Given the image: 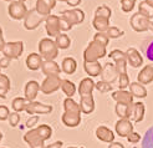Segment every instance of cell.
Returning a JSON list of instances; mask_svg holds the SVG:
<instances>
[{
  "instance_id": "6da1fadb",
  "label": "cell",
  "mask_w": 153,
  "mask_h": 148,
  "mask_svg": "<svg viewBox=\"0 0 153 148\" xmlns=\"http://www.w3.org/2000/svg\"><path fill=\"white\" fill-rule=\"evenodd\" d=\"M52 136V128L49 124H40L24 135V141L30 148H45V141Z\"/></svg>"
},
{
  "instance_id": "7a4b0ae2",
  "label": "cell",
  "mask_w": 153,
  "mask_h": 148,
  "mask_svg": "<svg viewBox=\"0 0 153 148\" xmlns=\"http://www.w3.org/2000/svg\"><path fill=\"white\" fill-rule=\"evenodd\" d=\"M64 110H65V113L61 117L62 123L66 127H70V128L77 127L81 123V113H82L80 103H77L71 97H67L64 101Z\"/></svg>"
},
{
  "instance_id": "3957f363",
  "label": "cell",
  "mask_w": 153,
  "mask_h": 148,
  "mask_svg": "<svg viewBox=\"0 0 153 148\" xmlns=\"http://www.w3.org/2000/svg\"><path fill=\"white\" fill-rule=\"evenodd\" d=\"M106 46L97 42L95 40H92L87 48L83 51V61L85 62H96L100 59L106 56Z\"/></svg>"
},
{
  "instance_id": "277c9868",
  "label": "cell",
  "mask_w": 153,
  "mask_h": 148,
  "mask_svg": "<svg viewBox=\"0 0 153 148\" xmlns=\"http://www.w3.org/2000/svg\"><path fill=\"white\" fill-rule=\"evenodd\" d=\"M39 52L45 61H53L59 55V48L56 42L50 37H45L39 42Z\"/></svg>"
},
{
  "instance_id": "5b68a950",
  "label": "cell",
  "mask_w": 153,
  "mask_h": 148,
  "mask_svg": "<svg viewBox=\"0 0 153 148\" xmlns=\"http://www.w3.org/2000/svg\"><path fill=\"white\" fill-rule=\"evenodd\" d=\"M129 24H131L132 29L137 31V33H143V31H152L153 33V22L149 19L142 16L140 13L132 15Z\"/></svg>"
},
{
  "instance_id": "8992f818",
  "label": "cell",
  "mask_w": 153,
  "mask_h": 148,
  "mask_svg": "<svg viewBox=\"0 0 153 148\" xmlns=\"http://www.w3.org/2000/svg\"><path fill=\"white\" fill-rule=\"evenodd\" d=\"M22 51H24V44H22V41H14V42H6L1 52L7 59L18 60L20 59Z\"/></svg>"
},
{
  "instance_id": "52a82bcc",
  "label": "cell",
  "mask_w": 153,
  "mask_h": 148,
  "mask_svg": "<svg viewBox=\"0 0 153 148\" xmlns=\"http://www.w3.org/2000/svg\"><path fill=\"white\" fill-rule=\"evenodd\" d=\"M45 20H46V16H42L41 14L36 11V9H31L27 11L24 19V26L26 30H35L39 28L40 24L45 22Z\"/></svg>"
},
{
  "instance_id": "ba28073f",
  "label": "cell",
  "mask_w": 153,
  "mask_h": 148,
  "mask_svg": "<svg viewBox=\"0 0 153 148\" xmlns=\"http://www.w3.org/2000/svg\"><path fill=\"white\" fill-rule=\"evenodd\" d=\"M61 81L62 79H60V76H46V79L40 85V91L44 95H51L61 89Z\"/></svg>"
},
{
  "instance_id": "9c48e42d",
  "label": "cell",
  "mask_w": 153,
  "mask_h": 148,
  "mask_svg": "<svg viewBox=\"0 0 153 148\" xmlns=\"http://www.w3.org/2000/svg\"><path fill=\"white\" fill-rule=\"evenodd\" d=\"M27 7L24 3L18 1V0H14L9 4L7 7V13H9V16L14 20H22L25 19L26 14H27Z\"/></svg>"
},
{
  "instance_id": "30bf717a",
  "label": "cell",
  "mask_w": 153,
  "mask_h": 148,
  "mask_svg": "<svg viewBox=\"0 0 153 148\" xmlns=\"http://www.w3.org/2000/svg\"><path fill=\"white\" fill-rule=\"evenodd\" d=\"M110 57L114 61V66L118 72V76L122 74H127V55L121 50H113L110 52Z\"/></svg>"
},
{
  "instance_id": "8fae6325",
  "label": "cell",
  "mask_w": 153,
  "mask_h": 148,
  "mask_svg": "<svg viewBox=\"0 0 153 148\" xmlns=\"http://www.w3.org/2000/svg\"><path fill=\"white\" fill-rule=\"evenodd\" d=\"M61 18L65 19L70 25H80L85 20V13L81 9H71V10H64L61 13Z\"/></svg>"
},
{
  "instance_id": "7c38bea8",
  "label": "cell",
  "mask_w": 153,
  "mask_h": 148,
  "mask_svg": "<svg viewBox=\"0 0 153 148\" xmlns=\"http://www.w3.org/2000/svg\"><path fill=\"white\" fill-rule=\"evenodd\" d=\"M45 29H46V33L50 37H56L57 35H60V16L57 15H50L45 20Z\"/></svg>"
},
{
  "instance_id": "4fadbf2b",
  "label": "cell",
  "mask_w": 153,
  "mask_h": 148,
  "mask_svg": "<svg viewBox=\"0 0 153 148\" xmlns=\"http://www.w3.org/2000/svg\"><path fill=\"white\" fill-rule=\"evenodd\" d=\"M25 111L29 115H49L52 112V106L37 102V101H31L29 102Z\"/></svg>"
},
{
  "instance_id": "5bb4252c",
  "label": "cell",
  "mask_w": 153,
  "mask_h": 148,
  "mask_svg": "<svg viewBox=\"0 0 153 148\" xmlns=\"http://www.w3.org/2000/svg\"><path fill=\"white\" fill-rule=\"evenodd\" d=\"M114 129L120 137L127 138L129 133L133 132V123L131 122V120H118L114 124Z\"/></svg>"
},
{
  "instance_id": "9a60e30c",
  "label": "cell",
  "mask_w": 153,
  "mask_h": 148,
  "mask_svg": "<svg viewBox=\"0 0 153 148\" xmlns=\"http://www.w3.org/2000/svg\"><path fill=\"white\" fill-rule=\"evenodd\" d=\"M56 1L57 0H37L35 9L39 14H41L42 16L48 18L51 15V10L55 7Z\"/></svg>"
},
{
  "instance_id": "2e32d148",
  "label": "cell",
  "mask_w": 153,
  "mask_h": 148,
  "mask_svg": "<svg viewBox=\"0 0 153 148\" xmlns=\"http://www.w3.org/2000/svg\"><path fill=\"white\" fill-rule=\"evenodd\" d=\"M118 77V72L116 70V66L114 64H106L103 67H102V72H101V79L102 81L105 82H108V83H112L114 80Z\"/></svg>"
},
{
  "instance_id": "e0dca14e",
  "label": "cell",
  "mask_w": 153,
  "mask_h": 148,
  "mask_svg": "<svg viewBox=\"0 0 153 148\" xmlns=\"http://www.w3.org/2000/svg\"><path fill=\"white\" fill-rule=\"evenodd\" d=\"M40 91V83L35 81V80H31L29 81L26 85H25V89H24V93H25V98L27 101H35V98L37 97V93Z\"/></svg>"
},
{
  "instance_id": "ac0fdd59",
  "label": "cell",
  "mask_w": 153,
  "mask_h": 148,
  "mask_svg": "<svg viewBox=\"0 0 153 148\" xmlns=\"http://www.w3.org/2000/svg\"><path fill=\"white\" fill-rule=\"evenodd\" d=\"M127 55V62L132 67H140L143 65V57L141 56V54L138 50H136L134 48H129L126 51Z\"/></svg>"
},
{
  "instance_id": "d6986e66",
  "label": "cell",
  "mask_w": 153,
  "mask_h": 148,
  "mask_svg": "<svg viewBox=\"0 0 153 148\" xmlns=\"http://www.w3.org/2000/svg\"><path fill=\"white\" fill-rule=\"evenodd\" d=\"M137 80L141 85L151 83L153 81V64H148L144 66L137 75Z\"/></svg>"
},
{
  "instance_id": "ffe728a7",
  "label": "cell",
  "mask_w": 153,
  "mask_h": 148,
  "mask_svg": "<svg viewBox=\"0 0 153 148\" xmlns=\"http://www.w3.org/2000/svg\"><path fill=\"white\" fill-rule=\"evenodd\" d=\"M112 98L117 103H125V105H133V96L131 92L126 90H118L112 93Z\"/></svg>"
},
{
  "instance_id": "44dd1931",
  "label": "cell",
  "mask_w": 153,
  "mask_h": 148,
  "mask_svg": "<svg viewBox=\"0 0 153 148\" xmlns=\"http://www.w3.org/2000/svg\"><path fill=\"white\" fill-rule=\"evenodd\" d=\"M96 137L100 139V141L105 142V143H112L114 141V133L106 126H100L96 128Z\"/></svg>"
},
{
  "instance_id": "7402d4cb",
  "label": "cell",
  "mask_w": 153,
  "mask_h": 148,
  "mask_svg": "<svg viewBox=\"0 0 153 148\" xmlns=\"http://www.w3.org/2000/svg\"><path fill=\"white\" fill-rule=\"evenodd\" d=\"M41 71L46 76H60L62 70L55 61H44L41 65Z\"/></svg>"
},
{
  "instance_id": "603a6c76",
  "label": "cell",
  "mask_w": 153,
  "mask_h": 148,
  "mask_svg": "<svg viewBox=\"0 0 153 148\" xmlns=\"http://www.w3.org/2000/svg\"><path fill=\"white\" fill-rule=\"evenodd\" d=\"M95 85H96V83L92 81V79H91V77H86V79L81 80L80 86H79L80 97L92 95V91H94V89H95Z\"/></svg>"
},
{
  "instance_id": "cb8c5ba5",
  "label": "cell",
  "mask_w": 153,
  "mask_h": 148,
  "mask_svg": "<svg viewBox=\"0 0 153 148\" xmlns=\"http://www.w3.org/2000/svg\"><path fill=\"white\" fill-rule=\"evenodd\" d=\"M42 57L40 54H35V52H31L30 55L26 57V67L31 71H36V70L41 68V65H42Z\"/></svg>"
},
{
  "instance_id": "d4e9b609",
  "label": "cell",
  "mask_w": 153,
  "mask_h": 148,
  "mask_svg": "<svg viewBox=\"0 0 153 148\" xmlns=\"http://www.w3.org/2000/svg\"><path fill=\"white\" fill-rule=\"evenodd\" d=\"M133 105H125V103H116L114 111L120 120H131Z\"/></svg>"
},
{
  "instance_id": "484cf974",
  "label": "cell",
  "mask_w": 153,
  "mask_h": 148,
  "mask_svg": "<svg viewBox=\"0 0 153 148\" xmlns=\"http://www.w3.org/2000/svg\"><path fill=\"white\" fill-rule=\"evenodd\" d=\"M80 107H81V112L90 115L95 110V101H94V96L88 95V96H82L80 98Z\"/></svg>"
},
{
  "instance_id": "4316f807",
  "label": "cell",
  "mask_w": 153,
  "mask_h": 148,
  "mask_svg": "<svg viewBox=\"0 0 153 148\" xmlns=\"http://www.w3.org/2000/svg\"><path fill=\"white\" fill-rule=\"evenodd\" d=\"M83 68H85V72L90 77L100 76L101 72H102V66L98 61H96V62H85V64H83Z\"/></svg>"
},
{
  "instance_id": "83f0119b",
  "label": "cell",
  "mask_w": 153,
  "mask_h": 148,
  "mask_svg": "<svg viewBox=\"0 0 153 148\" xmlns=\"http://www.w3.org/2000/svg\"><path fill=\"white\" fill-rule=\"evenodd\" d=\"M76 68H77V62L72 57H65L62 60V64H61V70L62 72H65L66 75H72L75 74Z\"/></svg>"
},
{
  "instance_id": "f1b7e54d",
  "label": "cell",
  "mask_w": 153,
  "mask_h": 148,
  "mask_svg": "<svg viewBox=\"0 0 153 148\" xmlns=\"http://www.w3.org/2000/svg\"><path fill=\"white\" fill-rule=\"evenodd\" d=\"M92 24L97 33H106L107 29L110 28V19L105 16H95Z\"/></svg>"
},
{
  "instance_id": "f546056e",
  "label": "cell",
  "mask_w": 153,
  "mask_h": 148,
  "mask_svg": "<svg viewBox=\"0 0 153 148\" xmlns=\"http://www.w3.org/2000/svg\"><path fill=\"white\" fill-rule=\"evenodd\" d=\"M144 117V105L142 102H133V108H132V116L131 120L134 123H138L143 120Z\"/></svg>"
},
{
  "instance_id": "4dcf8cb0",
  "label": "cell",
  "mask_w": 153,
  "mask_h": 148,
  "mask_svg": "<svg viewBox=\"0 0 153 148\" xmlns=\"http://www.w3.org/2000/svg\"><path fill=\"white\" fill-rule=\"evenodd\" d=\"M129 91H131L133 97H137V98L147 97V90L144 89V86H143V85H141L140 82L129 83Z\"/></svg>"
},
{
  "instance_id": "1f68e13d",
  "label": "cell",
  "mask_w": 153,
  "mask_h": 148,
  "mask_svg": "<svg viewBox=\"0 0 153 148\" xmlns=\"http://www.w3.org/2000/svg\"><path fill=\"white\" fill-rule=\"evenodd\" d=\"M29 102H30V101H27L25 97H16V98L13 100L11 107H13L14 112H18L19 113V112H22V111L26 110Z\"/></svg>"
},
{
  "instance_id": "d6a6232c",
  "label": "cell",
  "mask_w": 153,
  "mask_h": 148,
  "mask_svg": "<svg viewBox=\"0 0 153 148\" xmlns=\"http://www.w3.org/2000/svg\"><path fill=\"white\" fill-rule=\"evenodd\" d=\"M61 90L67 97H72L76 92V86L70 80H62L61 81Z\"/></svg>"
},
{
  "instance_id": "836d02e7",
  "label": "cell",
  "mask_w": 153,
  "mask_h": 148,
  "mask_svg": "<svg viewBox=\"0 0 153 148\" xmlns=\"http://www.w3.org/2000/svg\"><path fill=\"white\" fill-rule=\"evenodd\" d=\"M55 42L57 45V48L60 50H66L70 48V45H71V40H70V37H68L66 34H60L55 37Z\"/></svg>"
},
{
  "instance_id": "e575fe53",
  "label": "cell",
  "mask_w": 153,
  "mask_h": 148,
  "mask_svg": "<svg viewBox=\"0 0 153 148\" xmlns=\"http://www.w3.org/2000/svg\"><path fill=\"white\" fill-rule=\"evenodd\" d=\"M10 90V80L6 75L1 74L0 75V97L5 98L6 93Z\"/></svg>"
},
{
  "instance_id": "d590c367",
  "label": "cell",
  "mask_w": 153,
  "mask_h": 148,
  "mask_svg": "<svg viewBox=\"0 0 153 148\" xmlns=\"http://www.w3.org/2000/svg\"><path fill=\"white\" fill-rule=\"evenodd\" d=\"M138 13L142 15V16L151 20L153 18V6H151L146 1H141L140 6H138Z\"/></svg>"
},
{
  "instance_id": "8d00e7d4",
  "label": "cell",
  "mask_w": 153,
  "mask_h": 148,
  "mask_svg": "<svg viewBox=\"0 0 153 148\" xmlns=\"http://www.w3.org/2000/svg\"><path fill=\"white\" fill-rule=\"evenodd\" d=\"M142 148H153V126L144 133L142 139Z\"/></svg>"
},
{
  "instance_id": "74e56055",
  "label": "cell",
  "mask_w": 153,
  "mask_h": 148,
  "mask_svg": "<svg viewBox=\"0 0 153 148\" xmlns=\"http://www.w3.org/2000/svg\"><path fill=\"white\" fill-rule=\"evenodd\" d=\"M111 9L107 5H101V6H98L96 11H95V16H105V18H108L111 19Z\"/></svg>"
},
{
  "instance_id": "f35d334b",
  "label": "cell",
  "mask_w": 153,
  "mask_h": 148,
  "mask_svg": "<svg viewBox=\"0 0 153 148\" xmlns=\"http://www.w3.org/2000/svg\"><path fill=\"white\" fill-rule=\"evenodd\" d=\"M95 89L100 92V93H107V92H110V91H112V85L111 83H108V82H105V81H98V82H96V85H95Z\"/></svg>"
},
{
  "instance_id": "ab89813d",
  "label": "cell",
  "mask_w": 153,
  "mask_h": 148,
  "mask_svg": "<svg viewBox=\"0 0 153 148\" xmlns=\"http://www.w3.org/2000/svg\"><path fill=\"white\" fill-rule=\"evenodd\" d=\"M125 33L122 30H120L116 26H110L106 31V35L108 36V39H117V37H121Z\"/></svg>"
},
{
  "instance_id": "60d3db41",
  "label": "cell",
  "mask_w": 153,
  "mask_h": 148,
  "mask_svg": "<svg viewBox=\"0 0 153 148\" xmlns=\"http://www.w3.org/2000/svg\"><path fill=\"white\" fill-rule=\"evenodd\" d=\"M143 51L146 54V56L149 61H153V37L143 45Z\"/></svg>"
},
{
  "instance_id": "b9f144b4",
  "label": "cell",
  "mask_w": 153,
  "mask_h": 148,
  "mask_svg": "<svg viewBox=\"0 0 153 148\" xmlns=\"http://www.w3.org/2000/svg\"><path fill=\"white\" fill-rule=\"evenodd\" d=\"M129 86V77L127 74H122L118 76V87L120 90H125Z\"/></svg>"
},
{
  "instance_id": "7bdbcfd3",
  "label": "cell",
  "mask_w": 153,
  "mask_h": 148,
  "mask_svg": "<svg viewBox=\"0 0 153 148\" xmlns=\"http://www.w3.org/2000/svg\"><path fill=\"white\" fill-rule=\"evenodd\" d=\"M94 40L97 41V42H100V44H102V45H105V46H107V45H108L110 39H108V36L106 35V33H97L94 36Z\"/></svg>"
},
{
  "instance_id": "ee69618b",
  "label": "cell",
  "mask_w": 153,
  "mask_h": 148,
  "mask_svg": "<svg viewBox=\"0 0 153 148\" xmlns=\"http://www.w3.org/2000/svg\"><path fill=\"white\" fill-rule=\"evenodd\" d=\"M20 122V115L18 112H13L9 116V124L11 127H16L18 123Z\"/></svg>"
},
{
  "instance_id": "f6af8a7d",
  "label": "cell",
  "mask_w": 153,
  "mask_h": 148,
  "mask_svg": "<svg viewBox=\"0 0 153 148\" xmlns=\"http://www.w3.org/2000/svg\"><path fill=\"white\" fill-rule=\"evenodd\" d=\"M9 116H10V111L6 106H0V121H5V120H9Z\"/></svg>"
},
{
  "instance_id": "bcb514c9",
  "label": "cell",
  "mask_w": 153,
  "mask_h": 148,
  "mask_svg": "<svg viewBox=\"0 0 153 148\" xmlns=\"http://www.w3.org/2000/svg\"><path fill=\"white\" fill-rule=\"evenodd\" d=\"M127 139H128L129 143H138L141 141V136H140V133L132 132V133H129V136L127 137Z\"/></svg>"
},
{
  "instance_id": "7dc6e473",
  "label": "cell",
  "mask_w": 153,
  "mask_h": 148,
  "mask_svg": "<svg viewBox=\"0 0 153 148\" xmlns=\"http://www.w3.org/2000/svg\"><path fill=\"white\" fill-rule=\"evenodd\" d=\"M37 122H39V116H31V117L26 121V127L30 128V129H33V127Z\"/></svg>"
},
{
  "instance_id": "c3c4849f",
  "label": "cell",
  "mask_w": 153,
  "mask_h": 148,
  "mask_svg": "<svg viewBox=\"0 0 153 148\" xmlns=\"http://www.w3.org/2000/svg\"><path fill=\"white\" fill-rule=\"evenodd\" d=\"M60 29H61V31H68L72 29V25H70L65 19L60 16Z\"/></svg>"
},
{
  "instance_id": "681fc988",
  "label": "cell",
  "mask_w": 153,
  "mask_h": 148,
  "mask_svg": "<svg viewBox=\"0 0 153 148\" xmlns=\"http://www.w3.org/2000/svg\"><path fill=\"white\" fill-rule=\"evenodd\" d=\"M10 59H7V57H1V59H0V67H1V68H6L7 66H9V64H10Z\"/></svg>"
},
{
  "instance_id": "f907efd6",
  "label": "cell",
  "mask_w": 153,
  "mask_h": 148,
  "mask_svg": "<svg viewBox=\"0 0 153 148\" xmlns=\"http://www.w3.org/2000/svg\"><path fill=\"white\" fill-rule=\"evenodd\" d=\"M62 144H64V142L56 141V142H53V143L49 144L48 147H45V148H62Z\"/></svg>"
},
{
  "instance_id": "816d5d0a",
  "label": "cell",
  "mask_w": 153,
  "mask_h": 148,
  "mask_svg": "<svg viewBox=\"0 0 153 148\" xmlns=\"http://www.w3.org/2000/svg\"><path fill=\"white\" fill-rule=\"evenodd\" d=\"M108 148H125V146L122 143H120V142H112Z\"/></svg>"
},
{
  "instance_id": "f5cc1de1",
  "label": "cell",
  "mask_w": 153,
  "mask_h": 148,
  "mask_svg": "<svg viewBox=\"0 0 153 148\" xmlns=\"http://www.w3.org/2000/svg\"><path fill=\"white\" fill-rule=\"evenodd\" d=\"M67 4L70 5V6H77V5H80L81 4V0H68L67 1Z\"/></svg>"
},
{
  "instance_id": "db71d44e",
  "label": "cell",
  "mask_w": 153,
  "mask_h": 148,
  "mask_svg": "<svg viewBox=\"0 0 153 148\" xmlns=\"http://www.w3.org/2000/svg\"><path fill=\"white\" fill-rule=\"evenodd\" d=\"M5 44H6V42H5V40H4V37H3V36H0V51H3Z\"/></svg>"
},
{
  "instance_id": "11a10c76",
  "label": "cell",
  "mask_w": 153,
  "mask_h": 148,
  "mask_svg": "<svg viewBox=\"0 0 153 148\" xmlns=\"http://www.w3.org/2000/svg\"><path fill=\"white\" fill-rule=\"evenodd\" d=\"M144 1H146L147 4H149L151 6H153V0H144Z\"/></svg>"
},
{
  "instance_id": "9f6ffc18",
  "label": "cell",
  "mask_w": 153,
  "mask_h": 148,
  "mask_svg": "<svg viewBox=\"0 0 153 148\" xmlns=\"http://www.w3.org/2000/svg\"><path fill=\"white\" fill-rule=\"evenodd\" d=\"M57 1H61V3H67L68 0H57Z\"/></svg>"
},
{
  "instance_id": "6f0895ef",
  "label": "cell",
  "mask_w": 153,
  "mask_h": 148,
  "mask_svg": "<svg viewBox=\"0 0 153 148\" xmlns=\"http://www.w3.org/2000/svg\"><path fill=\"white\" fill-rule=\"evenodd\" d=\"M0 36H3V29L0 28Z\"/></svg>"
},
{
  "instance_id": "680465c9",
  "label": "cell",
  "mask_w": 153,
  "mask_h": 148,
  "mask_svg": "<svg viewBox=\"0 0 153 148\" xmlns=\"http://www.w3.org/2000/svg\"><path fill=\"white\" fill-rule=\"evenodd\" d=\"M3 139V135H1V132H0V141H1Z\"/></svg>"
},
{
  "instance_id": "91938a15",
  "label": "cell",
  "mask_w": 153,
  "mask_h": 148,
  "mask_svg": "<svg viewBox=\"0 0 153 148\" xmlns=\"http://www.w3.org/2000/svg\"><path fill=\"white\" fill-rule=\"evenodd\" d=\"M18 1H21V3H25L26 0H18Z\"/></svg>"
},
{
  "instance_id": "94428289",
  "label": "cell",
  "mask_w": 153,
  "mask_h": 148,
  "mask_svg": "<svg viewBox=\"0 0 153 148\" xmlns=\"http://www.w3.org/2000/svg\"><path fill=\"white\" fill-rule=\"evenodd\" d=\"M4 1H9V3H11V1H14V0H4Z\"/></svg>"
},
{
  "instance_id": "6125c7cd",
  "label": "cell",
  "mask_w": 153,
  "mask_h": 148,
  "mask_svg": "<svg viewBox=\"0 0 153 148\" xmlns=\"http://www.w3.org/2000/svg\"><path fill=\"white\" fill-rule=\"evenodd\" d=\"M67 148H77V147H67ZM80 148H83V147H80Z\"/></svg>"
},
{
  "instance_id": "be15d7a7",
  "label": "cell",
  "mask_w": 153,
  "mask_h": 148,
  "mask_svg": "<svg viewBox=\"0 0 153 148\" xmlns=\"http://www.w3.org/2000/svg\"><path fill=\"white\" fill-rule=\"evenodd\" d=\"M131 1H133V3H136V0H131Z\"/></svg>"
},
{
  "instance_id": "e7e4bbea",
  "label": "cell",
  "mask_w": 153,
  "mask_h": 148,
  "mask_svg": "<svg viewBox=\"0 0 153 148\" xmlns=\"http://www.w3.org/2000/svg\"><path fill=\"white\" fill-rule=\"evenodd\" d=\"M0 70H1V67H0ZM0 75H1V72H0Z\"/></svg>"
}]
</instances>
